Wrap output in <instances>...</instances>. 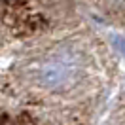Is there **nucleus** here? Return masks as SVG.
I'll use <instances>...</instances> for the list:
<instances>
[{"label":"nucleus","instance_id":"nucleus-2","mask_svg":"<svg viewBox=\"0 0 125 125\" xmlns=\"http://www.w3.org/2000/svg\"><path fill=\"white\" fill-rule=\"evenodd\" d=\"M112 44H114V47L125 57V36H114V38H112Z\"/></svg>","mask_w":125,"mask_h":125},{"label":"nucleus","instance_id":"nucleus-1","mask_svg":"<svg viewBox=\"0 0 125 125\" xmlns=\"http://www.w3.org/2000/svg\"><path fill=\"white\" fill-rule=\"evenodd\" d=\"M36 80L42 87L46 89H59L70 83L72 80V68L70 64L61 61H51L42 64L36 72Z\"/></svg>","mask_w":125,"mask_h":125}]
</instances>
